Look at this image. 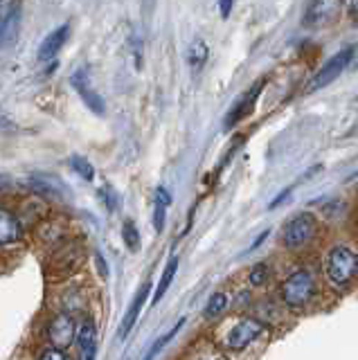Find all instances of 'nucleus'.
Returning a JSON list of instances; mask_svg holds the SVG:
<instances>
[{
	"instance_id": "nucleus-9",
	"label": "nucleus",
	"mask_w": 358,
	"mask_h": 360,
	"mask_svg": "<svg viewBox=\"0 0 358 360\" xmlns=\"http://www.w3.org/2000/svg\"><path fill=\"white\" fill-rule=\"evenodd\" d=\"M262 88H264V81H259L257 86H253L248 90V93H244V97L239 99V102L230 108V113L226 117V129H232L237 122H241L244 117H248L250 113L255 111V104H257V99H259V93H262Z\"/></svg>"
},
{
	"instance_id": "nucleus-8",
	"label": "nucleus",
	"mask_w": 358,
	"mask_h": 360,
	"mask_svg": "<svg viewBox=\"0 0 358 360\" xmlns=\"http://www.w3.org/2000/svg\"><path fill=\"white\" fill-rule=\"evenodd\" d=\"M21 34V7L19 3H10L7 12L0 18V48H12Z\"/></svg>"
},
{
	"instance_id": "nucleus-28",
	"label": "nucleus",
	"mask_w": 358,
	"mask_h": 360,
	"mask_svg": "<svg viewBox=\"0 0 358 360\" xmlns=\"http://www.w3.org/2000/svg\"><path fill=\"white\" fill-rule=\"evenodd\" d=\"M0 117H3V113H0Z\"/></svg>"
},
{
	"instance_id": "nucleus-22",
	"label": "nucleus",
	"mask_w": 358,
	"mask_h": 360,
	"mask_svg": "<svg viewBox=\"0 0 358 360\" xmlns=\"http://www.w3.org/2000/svg\"><path fill=\"white\" fill-rule=\"evenodd\" d=\"M268 277H271V268H268L266 261H262V264H255V268L250 270L248 282L253 286H264L268 282Z\"/></svg>"
},
{
	"instance_id": "nucleus-2",
	"label": "nucleus",
	"mask_w": 358,
	"mask_h": 360,
	"mask_svg": "<svg viewBox=\"0 0 358 360\" xmlns=\"http://www.w3.org/2000/svg\"><path fill=\"white\" fill-rule=\"evenodd\" d=\"M282 300L291 309H300V306L309 304V300L316 293V279H313L311 270H295L282 282Z\"/></svg>"
},
{
	"instance_id": "nucleus-11",
	"label": "nucleus",
	"mask_w": 358,
	"mask_h": 360,
	"mask_svg": "<svg viewBox=\"0 0 358 360\" xmlns=\"http://www.w3.org/2000/svg\"><path fill=\"white\" fill-rule=\"evenodd\" d=\"M73 86H75L77 93H79V97L84 99V104L91 108L93 113L104 115V102H102V97L91 88V81H88V72L84 68L77 70L75 75H73Z\"/></svg>"
},
{
	"instance_id": "nucleus-24",
	"label": "nucleus",
	"mask_w": 358,
	"mask_h": 360,
	"mask_svg": "<svg viewBox=\"0 0 358 360\" xmlns=\"http://www.w3.org/2000/svg\"><path fill=\"white\" fill-rule=\"evenodd\" d=\"M41 360H66V354L61 349H48V351H43V356H41Z\"/></svg>"
},
{
	"instance_id": "nucleus-23",
	"label": "nucleus",
	"mask_w": 358,
	"mask_h": 360,
	"mask_svg": "<svg viewBox=\"0 0 358 360\" xmlns=\"http://www.w3.org/2000/svg\"><path fill=\"white\" fill-rule=\"evenodd\" d=\"M100 196L104 198V203H106V207H109L111 212H115V210H118V203H120V198H118V194H115L111 187H104L102 192H100Z\"/></svg>"
},
{
	"instance_id": "nucleus-3",
	"label": "nucleus",
	"mask_w": 358,
	"mask_h": 360,
	"mask_svg": "<svg viewBox=\"0 0 358 360\" xmlns=\"http://www.w3.org/2000/svg\"><path fill=\"white\" fill-rule=\"evenodd\" d=\"M316 232H318L316 216L309 214V212H302L286 223V228L282 232V243L289 250H300V248L307 246V243L313 241Z\"/></svg>"
},
{
	"instance_id": "nucleus-6",
	"label": "nucleus",
	"mask_w": 358,
	"mask_h": 360,
	"mask_svg": "<svg viewBox=\"0 0 358 360\" xmlns=\"http://www.w3.org/2000/svg\"><path fill=\"white\" fill-rule=\"evenodd\" d=\"M262 333H264V324L259 322L257 318H244L230 329L226 345L232 351H244L246 347L253 345V342L262 336Z\"/></svg>"
},
{
	"instance_id": "nucleus-1",
	"label": "nucleus",
	"mask_w": 358,
	"mask_h": 360,
	"mask_svg": "<svg viewBox=\"0 0 358 360\" xmlns=\"http://www.w3.org/2000/svg\"><path fill=\"white\" fill-rule=\"evenodd\" d=\"M358 257L349 246H334L327 257V275L336 288H345L356 279Z\"/></svg>"
},
{
	"instance_id": "nucleus-13",
	"label": "nucleus",
	"mask_w": 358,
	"mask_h": 360,
	"mask_svg": "<svg viewBox=\"0 0 358 360\" xmlns=\"http://www.w3.org/2000/svg\"><path fill=\"white\" fill-rule=\"evenodd\" d=\"M149 291H151V284L147 282V284L140 286V291L136 293V297H133L131 309L127 311V315H124V320H122V324H120V340H127L129 331L133 329V324H136L138 315H140V311H142V306H145V302H147Z\"/></svg>"
},
{
	"instance_id": "nucleus-12",
	"label": "nucleus",
	"mask_w": 358,
	"mask_h": 360,
	"mask_svg": "<svg viewBox=\"0 0 358 360\" xmlns=\"http://www.w3.org/2000/svg\"><path fill=\"white\" fill-rule=\"evenodd\" d=\"M77 345H79V356L82 360H95V342H97V329L91 318H84L77 327Z\"/></svg>"
},
{
	"instance_id": "nucleus-19",
	"label": "nucleus",
	"mask_w": 358,
	"mask_h": 360,
	"mask_svg": "<svg viewBox=\"0 0 358 360\" xmlns=\"http://www.w3.org/2000/svg\"><path fill=\"white\" fill-rule=\"evenodd\" d=\"M122 239H124V243H127V248H129L131 252H138V250H140V232H138L136 223H133V221L124 223V228H122Z\"/></svg>"
},
{
	"instance_id": "nucleus-15",
	"label": "nucleus",
	"mask_w": 358,
	"mask_h": 360,
	"mask_svg": "<svg viewBox=\"0 0 358 360\" xmlns=\"http://www.w3.org/2000/svg\"><path fill=\"white\" fill-rule=\"evenodd\" d=\"M172 205V196L165 187L156 189V201H154V228L156 232H163L165 221H167V207Z\"/></svg>"
},
{
	"instance_id": "nucleus-4",
	"label": "nucleus",
	"mask_w": 358,
	"mask_h": 360,
	"mask_svg": "<svg viewBox=\"0 0 358 360\" xmlns=\"http://www.w3.org/2000/svg\"><path fill=\"white\" fill-rule=\"evenodd\" d=\"M345 9V0H311L304 14V27L311 30H325L334 25Z\"/></svg>"
},
{
	"instance_id": "nucleus-27",
	"label": "nucleus",
	"mask_w": 358,
	"mask_h": 360,
	"mask_svg": "<svg viewBox=\"0 0 358 360\" xmlns=\"http://www.w3.org/2000/svg\"><path fill=\"white\" fill-rule=\"evenodd\" d=\"M289 194H291V189H284V192H282L280 196H277V198H275V201H273L271 205H268V210H275L277 205H282V201H284V198L289 196Z\"/></svg>"
},
{
	"instance_id": "nucleus-25",
	"label": "nucleus",
	"mask_w": 358,
	"mask_h": 360,
	"mask_svg": "<svg viewBox=\"0 0 358 360\" xmlns=\"http://www.w3.org/2000/svg\"><path fill=\"white\" fill-rule=\"evenodd\" d=\"M95 261H97V270H100V275L102 277H109V268H106V261H104V257L100 255V252L95 255Z\"/></svg>"
},
{
	"instance_id": "nucleus-18",
	"label": "nucleus",
	"mask_w": 358,
	"mask_h": 360,
	"mask_svg": "<svg viewBox=\"0 0 358 360\" xmlns=\"http://www.w3.org/2000/svg\"><path fill=\"white\" fill-rule=\"evenodd\" d=\"M185 322H187V320H185V318H181V320H178V322L174 324L172 329H169V331L165 333V336H160V338H158V340L154 342V347L149 349V354L145 356V360H154V358H156V356L160 354V351L165 349V345H169V342L174 340V336H176V333H178V331H181V329L185 327Z\"/></svg>"
},
{
	"instance_id": "nucleus-26",
	"label": "nucleus",
	"mask_w": 358,
	"mask_h": 360,
	"mask_svg": "<svg viewBox=\"0 0 358 360\" xmlns=\"http://www.w3.org/2000/svg\"><path fill=\"white\" fill-rule=\"evenodd\" d=\"M219 7H221V16L228 18L230 16V9H232V0H219Z\"/></svg>"
},
{
	"instance_id": "nucleus-5",
	"label": "nucleus",
	"mask_w": 358,
	"mask_h": 360,
	"mask_svg": "<svg viewBox=\"0 0 358 360\" xmlns=\"http://www.w3.org/2000/svg\"><path fill=\"white\" fill-rule=\"evenodd\" d=\"M354 57V48H347V50H340L338 54H334L325 66H322L318 72H316V77L311 79V84L307 86L309 93H316V90L320 88H325L329 84H334V81L343 75V72L347 70L349 66V61H352Z\"/></svg>"
},
{
	"instance_id": "nucleus-16",
	"label": "nucleus",
	"mask_w": 358,
	"mask_h": 360,
	"mask_svg": "<svg viewBox=\"0 0 358 360\" xmlns=\"http://www.w3.org/2000/svg\"><path fill=\"white\" fill-rule=\"evenodd\" d=\"M208 57H210V50H208V45H205V41H201V39H196L190 48H187V66L192 68L194 75L203 70V66L208 63Z\"/></svg>"
},
{
	"instance_id": "nucleus-10",
	"label": "nucleus",
	"mask_w": 358,
	"mask_h": 360,
	"mask_svg": "<svg viewBox=\"0 0 358 360\" xmlns=\"http://www.w3.org/2000/svg\"><path fill=\"white\" fill-rule=\"evenodd\" d=\"M68 36H70V25H68V23L61 25V27H57V30H52V32L46 36V39H43L41 48H39V61H43V63L55 61L57 54L61 52V48L66 45Z\"/></svg>"
},
{
	"instance_id": "nucleus-7",
	"label": "nucleus",
	"mask_w": 358,
	"mask_h": 360,
	"mask_svg": "<svg viewBox=\"0 0 358 360\" xmlns=\"http://www.w3.org/2000/svg\"><path fill=\"white\" fill-rule=\"evenodd\" d=\"M75 333H77L75 320L70 318L68 313L55 315V318H52V322L48 324V340L52 342V347H55V349L64 351L66 347L73 345Z\"/></svg>"
},
{
	"instance_id": "nucleus-14",
	"label": "nucleus",
	"mask_w": 358,
	"mask_h": 360,
	"mask_svg": "<svg viewBox=\"0 0 358 360\" xmlns=\"http://www.w3.org/2000/svg\"><path fill=\"white\" fill-rule=\"evenodd\" d=\"M23 228H21V221L16 216L0 207V246H7V243H16L21 239Z\"/></svg>"
},
{
	"instance_id": "nucleus-17",
	"label": "nucleus",
	"mask_w": 358,
	"mask_h": 360,
	"mask_svg": "<svg viewBox=\"0 0 358 360\" xmlns=\"http://www.w3.org/2000/svg\"><path fill=\"white\" fill-rule=\"evenodd\" d=\"M178 257H172L167 261V266H165V273H163V277H160V284H158V288H156V293H154V304H158L160 300H163L165 297V293H167V288L172 286V279H174V275H176V270H178Z\"/></svg>"
},
{
	"instance_id": "nucleus-21",
	"label": "nucleus",
	"mask_w": 358,
	"mask_h": 360,
	"mask_svg": "<svg viewBox=\"0 0 358 360\" xmlns=\"http://www.w3.org/2000/svg\"><path fill=\"white\" fill-rule=\"evenodd\" d=\"M70 167H73L84 180H88V183H91V180L95 178V169H93V165L84 156H73V158H70Z\"/></svg>"
},
{
	"instance_id": "nucleus-20",
	"label": "nucleus",
	"mask_w": 358,
	"mask_h": 360,
	"mask_svg": "<svg viewBox=\"0 0 358 360\" xmlns=\"http://www.w3.org/2000/svg\"><path fill=\"white\" fill-rule=\"evenodd\" d=\"M226 306H228V297L223 293H214L208 300V304H205V318H208V320L217 318V315L226 309Z\"/></svg>"
}]
</instances>
